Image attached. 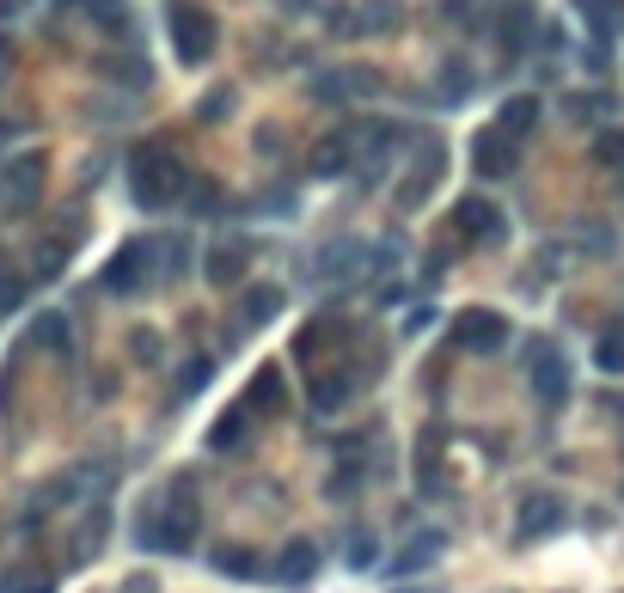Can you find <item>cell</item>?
Instances as JSON below:
<instances>
[{
  "instance_id": "cell-14",
  "label": "cell",
  "mask_w": 624,
  "mask_h": 593,
  "mask_svg": "<svg viewBox=\"0 0 624 593\" xmlns=\"http://www.w3.org/2000/svg\"><path fill=\"white\" fill-rule=\"evenodd\" d=\"M441 551H447V539H441V532H416L411 544H399V551H392L385 575H399V581H411V575H429V569L441 563Z\"/></svg>"
},
{
  "instance_id": "cell-11",
  "label": "cell",
  "mask_w": 624,
  "mask_h": 593,
  "mask_svg": "<svg viewBox=\"0 0 624 593\" xmlns=\"http://www.w3.org/2000/svg\"><path fill=\"white\" fill-rule=\"evenodd\" d=\"M356 141H361V129H331L319 147H313L306 172H313V178H343V172H356Z\"/></svg>"
},
{
  "instance_id": "cell-13",
  "label": "cell",
  "mask_w": 624,
  "mask_h": 593,
  "mask_svg": "<svg viewBox=\"0 0 624 593\" xmlns=\"http://www.w3.org/2000/svg\"><path fill=\"white\" fill-rule=\"evenodd\" d=\"M245 269H252V239H221V245L202 257V276H209L214 288H240Z\"/></svg>"
},
{
  "instance_id": "cell-17",
  "label": "cell",
  "mask_w": 624,
  "mask_h": 593,
  "mask_svg": "<svg viewBox=\"0 0 624 593\" xmlns=\"http://www.w3.org/2000/svg\"><path fill=\"white\" fill-rule=\"evenodd\" d=\"M209 563H214V575H226V581H257V575H264L252 544H214Z\"/></svg>"
},
{
  "instance_id": "cell-21",
  "label": "cell",
  "mask_w": 624,
  "mask_h": 593,
  "mask_svg": "<svg viewBox=\"0 0 624 593\" xmlns=\"http://www.w3.org/2000/svg\"><path fill=\"white\" fill-rule=\"evenodd\" d=\"M282 380H288V373H282L276 361H269V368H257V380H252V392H245V404L264 410V416H276V410H282Z\"/></svg>"
},
{
  "instance_id": "cell-26",
  "label": "cell",
  "mask_w": 624,
  "mask_h": 593,
  "mask_svg": "<svg viewBox=\"0 0 624 593\" xmlns=\"http://www.w3.org/2000/svg\"><path fill=\"white\" fill-rule=\"evenodd\" d=\"M472 67L465 62H441V105H465V98H472Z\"/></svg>"
},
{
  "instance_id": "cell-28",
  "label": "cell",
  "mask_w": 624,
  "mask_h": 593,
  "mask_svg": "<svg viewBox=\"0 0 624 593\" xmlns=\"http://www.w3.org/2000/svg\"><path fill=\"white\" fill-rule=\"evenodd\" d=\"M527 31H532V13H527V7H508V13L496 19V38H503V50H520V43H527Z\"/></svg>"
},
{
  "instance_id": "cell-38",
  "label": "cell",
  "mask_w": 624,
  "mask_h": 593,
  "mask_svg": "<svg viewBox=\"0 0 624 593\" xmlns=\"http://www.w3.org/2000/svg\"><path fill=\"white\" fill-rule=\"evenodd\" d=\"M123 593H160V581H154V575H135V581H129V587H123Z\"/></svg>"
},
{
  "instance_id": "cell-19",
  "label": "cell",
  "mask_w": 624,
  "mask_h": 593,
  "mask_svg": "<svg viewBox=\"0 0 624 593\" xmlns=\"http://www.w3.org/2000/svg\"><path fill=\"white\" fill-rule=\"evenodd\" d=\"M361 484H368V459H361V441H349V459L337 465L331 477H325V496H331V501H349Z\"/></svg>"
},
{
  "instance_id": "cell-36",
  "label": "cell",
  "mask_w": 624,
  "mask_h": 593,
  "mask_svg": "<svg viewBox=\"0 0 624 593\" xmlns=\"http://www.w3.org/2000/svg\"><path fill=\"white\" fill-rule=\"evenodd\" d=\"M19 300H25V282H19L13 269H0V313H13Z\"/></svg>"
},
{
  "instance_id": "cell-22",
  "label": "cell",
  "mask_w": 624,
  "mask_h": 593,
  "mask_svg": "<svg viewBox=\"0 0 624 593\" xmlns=\"http://www.w3.org/2000/svg\"><path fill=\"white\" fill-rule=\"evenodd\" d=\"M105 539H110V515H105V508H93V515L81 520V532H74V563L98 557V551H105Z\"/></svg>"
},
{
  "instance_id": "cell-5",
  "label": "cell",
  "mask_w": 624,
  "mask_h": 593,
  "mask_svg": "<svg viewBox=\"0 0 624 593\" xmlns=\"http://www.w3.org/2000/svg\"><path fill=\"white\" fill-rule=\"evenodd\" d=\"M527 385L544 410L570 404V361H563V349L551 343V337H532L527 343Z\"/></svg>"
},
{
  "instance_id": "cell-18",
  "label": "cell",
  "mask_w": 624,
  "mask_h": 593,
  "mask_svg": "<svg viewBox=\"0 0 624 593\" xmlns=\"http://www.w3.org/2000/svg\"><path fill=\"white\" fill-rule=\"evenodd\" d=\"M245 435H252V404L240 398V404H233V410H221V422L209 428V447H214V453H233Z\"/></svg>"
},
{
  "instance_id": "cell-25",
  "label": "cell",
  "mask_w": 624,
  "mask_h": 593,
  "mask_svg": "<svg viewBox=\"0 0 624 593\" xmlns=\"http://www.w3.org/2000/svg\"><path fill=\"white\" fill-rule=\"evenodd\" d=\"M373 557H380V539H373L368 527H349L343 532V569H356L361 575V569H373Z\"/></svg>"
},
{
  "instance_id": "cell-8",
  "label": "cell",
  "mask_w": 624,
  "mask_h": 593,
  "mask_svg": "<svg viewBox=\"0 0 624 593\" xmlns=\"http://www.w3.org/2000/svg\"><path fill=\"white\" fill-rule=\"evenodd\" d=\"M453 343L472 349V356H496V349L508 343V318L496 313V306H465V313L453 318Z\"/></svg>"
},
{
  "instance_id": "cell-15",
  "label": "cell",
  "mask_w": 624,
  "mask_h": 593,
  "mask_svg": "<svg viewBox=\"0 0 624 593\" xmlns=\"http://www.w3.org/2000/svg\"><path fill=\"white\" fill-rule=\"evenodd\" d=\"M313 575H319V544L313 539H288L276 557V581L282 587H313Z\"/></svg>"
},
{
  "instance_id": "cell-1",
  "label": "cell",
  "mask_w": 624,
  "mask_h": 593,
  "mask_svg": "<svg viewBox=\"0 0 624 593\" xmlns=\"http://www.w3.org/2000/svg\"><path fill=\"white\" fill-rule=\"evenodd\" d=\"M135 544L160 557H190L197 544V496H190V477H178L166 496L147 501V515L135 520Z\"/></svg>"
},
{
  "instance_id": "cell-7",
  "label": "cell",
  "mask_w": 624,
  "mask_h": 593,
  "mask_svg": "<svg viewBox=\"0 0 624 593\" xmlns=\"http://www.w3.org/2000/svg\"><path fill=\"white\" fill-rule=\"evenodd\" d=\"M43 178H50V159L43 153H19L7 172H0V209L7 214H25V209H38V197H43Z\"/></svg>"
},
{
  "instance_id": "cell-9",
  "label": "cell",
  "mask_w": 624,
  "mask_h": 593,
  "mask_svg": "<svg viewBox=\"0 0 624 593\" xmlns=\"http://www.w3.org/2000/svg\"><path fill=\"white\" fill-rule=\"evenodd\" d=\"M453 226H459V245H503L508 239V214L496 209L490 197H465L459 209H453Z\"/></svg>"
},
{
  "instance_id": "cell-39",
  "label": "cell",
  "mask_w": 624,
  "mask_h": 593,
  "mask_svg": "<svg viewBox=\"0 0 624 593\" xmlns=\"http://www.w3.org/2000/svg\"><path fill=\"white\" fill-rule=\"evenodd\" d=\"M25 7H31V0H0V25H7L13 13H25Z\"/></svg>"
},
{
  "instance_id": "cell-32",
  "label": "cell",
  "mask_w": 624,
  "mask_h": 593,
  "mask_svg": "<svg viewBox=\"0 0 624 593\" xmlns=\"http://www.w3.org/2000/svg\"><path fill=\"white\" fill-rule=\"evenodd\" d=\"M319 264L325 269H361V245H356V239H337V245L319 251Z\"/></svg>"
},
{
  "instance_id": "cell-16",
  "label": "cell",
  "mask_w": 624,
  "mask_h": 593,
  "mask_svg": "<svg viewBox=\"0 0 624 593\" xmlns=\"http://www.w3.org/2000/svg\"><path fill=\"white\" fill-rule=\"evenodd\" d=\"M276 313H282V288H245L240 313H233V337H240V330H264Z\"/></svg>"
},
{
  "instance_id": "cell-6",
  "label": "cell",
  "mask_w": 624,
  "mask_h": 593,
  "mask_svg": "<svg viewBox=\"0 0 624 593\" xmlns=\"http://www.w3.org/2000/svg\"><path fill=\"white\" fill-rule=\"evenodd\" d=\"M472 172H478L484 184H508V178L520 172V141L503 129V123L478 129V141H472Z\"/></svg>"
},
{
  "instance_id": "cell-35",
  "label": "cell",
  "mask_w": 624,
  "mask_h": 593,
  "mask_svg": "<svg viewBox=\"0 0 624 593\" xmlns=\"http://www.w3.org/2000/svg\"><path fill=\"white\" fill-rule=\"evenodd\" d=\"M563 110H570V123H588V117H600V110H606V98H582V93H570V98H563Z\"/></svg>"
},
{
  "instance_id": "cell-30",
  "label": "cell",
  "mask_w": 624,
  "mask_h": 593,
  "mask_svg": "<svg viewBox=\"0 0 624 593\" xmlns=\"http://www.w3.org/2000/svg\"><path fill=\"white\" fill-rule=\"evenodd\" d=\"M594 368L600 373H624V330H606L594 343Z\"/></svg>"
},
{
  "instance_id": "cell-3",
  "label": "cell",
  "mask_w": 624,
  "mask_h": 593,
  "mask_svg": "<svg viewBox=\"0 0 624 593\" xmlns=\"http://www.w3.org/2000/svg\"><path fill=\"white\" fill-rule=\"evenodd\" d=\"M160 251H166V239H129V245H117V257L105 264V294H141V288H154L160 282Z\"/></svg>"
},
{
  "instance_id": "cell-23",
  "label": "cell",
  "mask_w": 624,
  "mask_h": 593,
  "mask_svg": "<svg viewBox=\"0 0 624 593\" xmlns=\"http://www.w3.org/2000/svg\"><path fill=\"white\" fill-rule=\"evenodd\" d=\"M575 13L594 25V38H612L624 25V0H575Z\"/></svg>"
},
{
  "instance_id": "cell-10",
  "label": "cell",
  "mask_w": 624,
  "mask_h": 593,
  "mask_svg": "<svg viewBox=\"0 0 624 593\" xmlns=\"http://www.w3.org/2000/svg\"><path fill=\"white\" fill-rule=\"evenodd\" d=\"M441 172H447V147H441V135H435V141H423V147H416L411 178L399 184V209H404V214H416V209H423V202H429V190L441 184Z\"/></svg>"
},
{
  "instance_id": "cell-37",
  "label": "cell",
  "mask_w": 624,
  "mask_h": 593,
  "mask_svg": "<svg viewBox=\"0 0 624 593\" xmlns=\"http://www.w3.org/2000/svg\"><path fill=\"white\" fill-rule=\"evenodd\" d=\"M129 349H135V361H160V337H154V330H135Z\"/></svg>"
},
{
  "instance_id": "cell-27",
  "label": "cell",
  "mask_w": 624,
  "mask_h": 593,
  "mask_svg": "<svg viewBox=\"0 0 624 593\" xmlns=\"http://www.w3.org/2000/svg\"><path fill=\"white\" fill-rule=\"evenodd\" d=\"M31 343H38V349H55V356H67V318H62V313H38V325H31Z\"/></svg>"
},
{
  "instance_id": "cell-4",
  "label": "cell",
  "mask_w": 624,
  "mask_h": 593,
  "mask_svg": "<svg viewBox=\"0 0 624 593\" xmlns=\"http://www.w3.org/2000/svg\"><path fill=\"white\" fill-rule=\"evenodd\" d=\"M166 25H172V50H178L184 67H202L214 50H221V25H214L209 7H184V0H178L172 13H166Z\"/></svg>"
},
{
  "instance_id": "cell-34",
  "label": "cell",
  "mask_w": 624,
  "mask_h": 593,
  "mask_svg": "<svg viewBox=\"0 0 624 593\" xmlns=\"http://www.w3.org/2000/svg\"><path fill=\"white\" fill-rule=\"evenodd\" d=\"M62 7H86V13H93L98 25H110V31L123 25V0H62Z\"/></svg>"
},
{
  "instance_id": "cell-29",
  "label": "cell",
  "mask_w": 624,
  "mask_h": 593,
  "mask_svg": "<svg viewBox=\"0 0 624 593\" xmlns=\"http://www.w3.org/2000/svg\"><path fill=\"white\" fill-rule=\"evenodd\" d=\"M209 373H214V356H190L184 368H178V398L202 392V385H209Z\"/></svg>"
},
{
  "instance_id": "cell-12",
  "label": "cell",
  "mask_w": 624,
  "mask_h": 593,
  "mask_svg": "<svg viewBox=\"0 0 624 593\" xmlns=\"http://www.w3.org/2000/svg\"><path fill=\"white\" fill-rule=\"evenodd\" d=\"M563 520H570V501L551 489L520 501V539H551V532H563Z\"/></svg>"
},
{
  "instance_id": "cell-24",
  "label": "cell",
  "mask_w": 624,
  "mask_h": 593,
  "mask_svg": "<svg viewBox=\"0 0 624 593\" xmlns=\"http://www.w3.org/2000/svg\"><path fill=\"white\" fill-rule=\"evenodd\" d=\"M0 593H55V575L50 569H38V563H19V569L0 575Z\"/></svg>"
},
{
  "instance_id": "cell-20",
  "label": "cell",
  "mask_w": 624,
  "mask_h": 593,
  "mask_svg": "<svg viewBox=\"0 0 624 593\" xmlns=\"http://www.w3.org/2000/svg\"><path fill=\"white\" fill-rule=\"evenodd\" d=\"M539 117H544V110H539V98H532V93H520V98H508V105H503V117H496V123H503V129L515 135V141H527V135L539 129Z\"/></svg>"
},
{
  "instance_id": "cell-31",
  "label": "cell",
  "mask_w": 624,
  "mask_h": 593,
  "mask_svg": "<svg viewBox=\"0 0 624 593\" xmlns=\"http://www.w3.org/2000/svg\"><path fill=\"white\" fill-rule=\"evenodd\" d=\"M67 251H74V239H50V245L38 251V282H55V276H62Z\"/></svg>"
},
{
  "instance_id": "cell-2",
  "label": "cell",
  "mask_w": 624,
  "mask_h": 593,
  "mask_svg": "<svg viewBox=\"0 0 624 593\" xmlns=\"http://www.w3.org/2000/svg\"><path fill=\"white\" fill-rule=\"evenodd\" d=\"M184 190H190V178H184V166H178V153L166 141H141L129 153V197H135V209L160 214V209H172Z\"/></svg>"
},
{
  "instance_id": "cell-33",
  "label": "cell",
  "mask_w": 624,
  "mask_h": 593,
  "mask_svg": "<svg viewBox=\"0 0 624 593\" xmlns=\"http://www.w3.org/2000/svg\"><path fill=\"white\" fill-rule=\"evenodd\" d=\"M594 166H618V172H624V129H606L594 141Z\"/></svg>"
}]
</instances>
